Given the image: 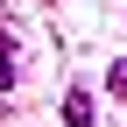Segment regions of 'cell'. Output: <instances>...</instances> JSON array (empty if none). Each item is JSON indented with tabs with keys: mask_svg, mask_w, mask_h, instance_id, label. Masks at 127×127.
Listing matches in <instances>:
<instances>
[{
	"mask_svg": "<svg viewBox=\"0 0 127 127\" xmlns=\"http://www.w3.org/2000/svg\"><path fill=\"white\" fill-rule=\"evenodd\" d=\"M106 92H113V99H127V57L113 64V71H106Z\"/></svg>",
	"mask_w": 127,
	"mask_h": 127,
	"instance_id": "obj_3",
	"label": "cell"
},
{
	"mask_svg": "<svg viewBox=\"0 0 127 127\" xmlns=\"http://www.w3.org/2000/svg\"><path fill=\"white\" fill-rule=\"evenodd\" d=\"M7 85H14V35L0 28V92H7Z\"/></svg>",
	"mask_w": 127,
	"mask_h": 127,
	"instance_id": "obj_2",
	"label": "cell"
},
{
	"mask_svg": "<svg viewBox=\"0 0 127 127\" xmlns=\"http://www.w3.org/2000/svg\"><path fill=\"white\" fill-rule=\"evenodd\" d=\"M92 113H99V106H92V92H85V85L64 92V120H71V127H92Z\"/></svg>",
	"mask_w": 127,
	"mask_h": 127,
	"instance_id": "obj_1",
	"label": "cell"
}]
</instances>
